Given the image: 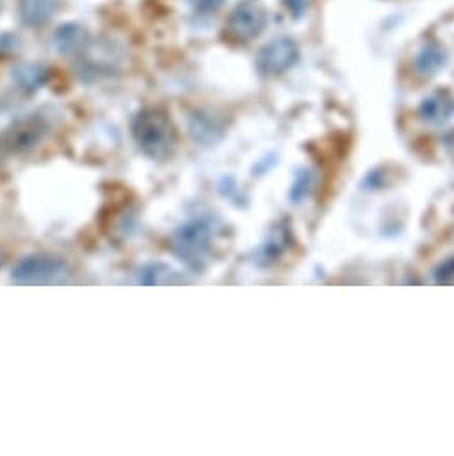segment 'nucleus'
<instances>
[{"label": "nucleus", "mask_w": 454, "mask_h": 456, "mask_svg": "<svg viewBox=\"0 0 454 456\" xmlns=\"http://www.w3.org/2000/svg\"><path fill=\"white\" fill-rule=\"evenodd\" d=\"M0 267H3V252H0Z\"/></svg>", "instance_id": "412c9836"}, {"label": "nucleus", "mask_w": 454, "mask_h": 456, "mask_svg": "<svg viewBox=\"0 0 454 456\" xmlns=\"http://www.w3.org/2000/svg\"><path fill=\"white\" fill-rule=\"evenodd\" d=\"M68 278V263L52 254L26 256L12 270V280L17 285H56Z\"/></svg>", "instance_id": "20e7f679"}, {"label": "nucleus", "mask_w": 454, "mask_h": 456, "mask_svg": "<svg viewBox=\"0 0 454 456\" xmlns=\"http://www.w3.org/2000/svg\"><path fill=\"white\" fill-rule=\"evenodd\" d=\"M10 149H8V145H6V140L4 138H0V163L4 161V158H6V152H8Z\"/></svg>", "instance_id": "aec40b11"}, {"label": "nucleus", "mask_w": 454, "mask_h": 456, "mask_svg": "<svg viewBox=\"0 0 454 456\" xmlns=\"http://www.w3.org/2000/svg\"><path fill=\"white\" fill-rule=\"evenodd\" d=\"M189 3L201 13H213L224 4V0H189Z\"/></svg>", "instance_id": "a211bd4d"}, {"label": "nucleus", "mask_w": 454, "mask_h": 456, "mask_svg": "<svg viewBox=\"0 0 454 456\" xmlns=\"http://www.w3.org/2000/svg\"><path fill=\"white\" fill-rule=\"evenodd\" d=\"M445 65V52L436 43H427L415 58V70L422 77L435 75Z\"/></svg>", "instance_id": "ddd939ff"}, {"label": "nucleus", "mask_w": 454, "mask_h": 456, "mask_svg": "<svg viewBox=\"0 0 454 456\" xmlns=\"http://www.w3.org/2000/svg\"><path fill=\"white\" fill-rule=\"evenodd\" d=\"M190 135L197 143L213 145L224 135V122L212 112L197 110L190 117Z\"/></svg>", "instance_id": "9d476101"}, {"label": "nucleus", "mask_w": 454, "mask_h": 456, "mask_svg": "<svg viewBox=\"0 0 454 456\" xmlns=\"http://www.w3.org/2000/svg\"><path fill=\"white\" fill-rule=\"evenodd\" d=\"M12 79L26 94H35L47 84L49 70L38 63H19L12 70Z\"/></svg>", "instance_id": "f8f14e48"}, {"label": "nucleus", "mask_w": 454, "mask_h": 456, "mask_svg": "<svg viewBox=\"0 0 454 456\" xmlns=\"http://www.w3.org/2000/svg\"><path fill=\"white\" fill-rule=\"evenodd\" d=\"M131 133L138 149L150 159L168 158L175 143L173 124L168 115L158 108L138 112L133 119Z\"/></svg>", "instance_id": "f257e3e1"}, {"label": "nucleus", "mask_w": 454, "mask_h": 456, "mask_svg": "<svg viewBox=\"0 0 454 456\" xmlns=\"http://www.w3.org/2000/svg\"><path fill=\"white\" fill-rule=\"evenodd\" d=\"M299 59V47L292 38H276L261 47L256 66L263 75H281Z\"/></svg>", "instance_id": "39448f33"}, {"label": "nucleus", "mask_w": 454, "mask_h": 456, "mask_svg": "<svg viewBox=\"0 0 454 456\" xmlns=\"http://www.w3.org/2000/svg\"><path fill=\"white\" fill-rule=\"evenodd\" d=\"M266 26V13L256 3L238 4L226 24L227 36L236 43H247L258 38Z\"/></svg>", "instance_id": "423d86ee"}, {"label": "nucleus", "mask_w": 454, "mask_h": 456, "mask_svg": "<svg viewBox=\"0 0 454 456\" xmlns=\"http://www.w3.org/2000/svg\"><path fill=\"white\" fill-rule=\"evenodd\" d=\"M419 115L431 126H442L454 115V97L445 89L435 91L426 97L419 108Z\"/></svg>", "instance_id": "1a4fd4ad"}, {"label": "nucleus", "mask_w": 454, "mask_h": 456, "mask_svg": "<svg viewBox=\"0 0 454 456\" xmlns=\"http://www.w3.org/2000/svg\"><path fill=\"white\" fill-rule=\"evenodd\" d=\"M215 224L212 219H194L181 226L170 238L173 254L194 270L208 265L213 252Z\"/></svg>", "instance_id": "f03ea898"}, {"label": "nucleus", "mask_w": 454, "mask_h": 456, "mask_svg": "<svg viewBox=\"0 0 454 456\" xmlns=\"http://www.w3.org/2000/svg\"><path fill=\"white\" fill-rule=\"evenodd\" d=\"M58 10V0H19V17L27 27L45 26L56 17Z\"/></svg>", "instance_id": "9b49d317"}, {"label": "nucleus", "mask_w": 454, "mask_h": 456, "mask_svg": "<svg viewBox=\"0 0 454 456\" xmlns=\"http://www.w3.org/2000/svg\"><path fill=\"white\" fill-rule=\"evenodd\" d=\"M126 58V50L113 38H101L89 42L86 50L79 56L77 73L84 81H99L115 75Z\"/></svg>", "instance_id": "7ed1b4c3"}, {"label": "nucleus", "mask_w": 454, "mask_h": 456, "mask_svg": "<svg viewBox=\"0 0 454 456\" xmlns=\"http://www.w3.org/2000/svg\"><path fill=\"white\" fill-rule=\"evenodd\" d=\"M177 274L165 263H150L138 270V283L140 285H168L175 283Z\"/></svg>", "instance_id": "4468645a"}, {"label": "nucleus", "mask_w": 454, "mask_h": 456, "mask_svg": "<svg viewBox=\"0 0 454 456\" xmlns=\"http://www.w3.org/2000/svg\"><path fill=\"white\" fill-rule=\"evenodd\" d=\"M436 283H452L454 282V258H447L435 268Z\"/></svg>", "instance_id": "f3484780"}, {"label": "nucleus", "mask_w": 454, "mask_h": 456, "mask_svg": "<svg viewBox=\"0 0 454 456\" xmlns=\"http://www.w3.org/2000/svg\"><path fill=\"white\" fill-rule=\"evenodd\" d=\"M310 189H312V174L308 170H303L301 174H297V179H296L294 187H292L290 197L296 203H299L310 192Z\"/></svg>", "instance_id": "dca6fc26"}, {"label": "nucleus", "mask_w": 454, "mask_h": 456, "mask_svg": "<svg viewBox=\"0 0 454 456\" xmlns=\"http://www.w3.org/2000/svg\"><path fill=\"white\" fill-rule=\"evenodd\" d=\"M289 238V231L281 229V231H272L270 233V240L265 243V247L261 249V254L265 256V259L272 261L276 256H280L285 251V243Z\"/></svg>", "instance_id": "2eb2a0df"}, {"label": "nucleus", "mask_w": 454, "mask_h": 456, "mask_svg": "<svg viewBox=\"0 0 454 456\" xmlns=\"http://www.w3.org/2000/svg\"><path fill=\"white\" fill-rule=\"evenodd\" d=\"M47 131H49L47 120L40 115H31L15 122L6 133L4 140L10 151L26 152L35 149L45 138Z\"/></svg>", "instance_id": "0eeeda50"}, {"label": "nucleus", "mask_w": 454, "mask_h": 456, "mask_svg": "<svg viewBox=\"0 0 454 456\" xmlns=\"http://www.w3.org/2000/svg\"><path fill=\"white\" fill-rule=\"evenodd\" d=\"M92 42L89 33L81 24H63L52 35L54 49L63 56H81Z\"/></svg>", "instance_id": "6e6552de"}, {"label": "nucleus", "mask_w": 454, "mask_h": 456, "mask_svg": "<svg viewBox=\"0 0 454 456\" xmlns=\"http://www.w3.org/2000/svg\"><path fill=\"white\" fill-rule=\"evenodd\" d=\"M283 4L289 8V12L296 17L303 15L304 12V0H283Z\"/></svg>", "instance_id": "6ab92c4d"}]
</instances>
